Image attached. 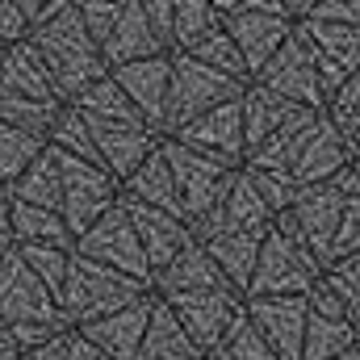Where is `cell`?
<instances>
[{
  "mask_svg": "<svg viewBox=\"0 0 360 360\" xmlns=\"http://www.w3.org/2000/svg\"><path fill=\"white\" fill-rule=\"evenodd\" d=\"M17 8H21V17L30 21V25H38V21H46V17H55L59 8H68L72 0H13Z\"/></svg>",
  "mask_w": 360,
  "mask_h": 360,
  "instance_id": "bcb514c9",
  "label": "cell"
},
{
  "mask_svg": "<svg viewBox=\"0 0 360 360\" xmlns=\"http://www.w3.org/2000/svg\"><path fill=\"white\" fill-rule=\"evenodd\" d=\"M139 360H205V352L184 335V327L176 323V314L168 310V302H151V319L139 344Z\"/></svg>",
  "mask_w": 360,
  "mask_h": 360,
  "instance_id": "484cf974",
  "label": "cell"
},
{
  "mask_svg": "<svg viewBox=\"0 0 360 360\" xmlns=\"http://www.w3.org/2000/svg\"><path fill=\"white\" fill-rule=\"evenodd\" d=\"M8 248H13V243H0V260H4V252H8Z\"/></svg>",
  "mask_w": 360,
  "mask_h": 360,
  "instance_id": "9f6ffc18",
  "label": "cell"
},
{
  "mask_svg": "<svg viewBox=\"0 0 360 360\" xmlns=\"http://www.w3.org/2000/svg\"><path fill=\"white\" fill-rule=\"evenodd\" d=\"M314 4H319V0H285V13H289L293 21H302V17L314 13Z\"/></svg>",
  "mask_w": 360,
  "mask_h": 360,
  "instance_id": "681fc988",
  "label": "cell"
},
{
  "mask_svg": "<svg viewBox=\"0 0 360 360\" xmlns=\"http://www.w3.org/2000/svg\"><path fill=\"white\" fill-rule=\"evenodd\" d=\"M17 356H25V348L17 344V335L0 323V360H17Z\"/></svg>",
  "mask_w": 360,
  "mask_h": 360,
  "instance_id": "c3c4849f",
  "label": "cell"
},
{
  "mask_svg": "<svg viewBox=\"0 0 360 360\" xmlns=\"http://www.w3.org/2000/svg\"><path fill=\"white\" fill-rule=\"evenodd\" d=\"M180 55H188V59H197L201 68H214V72H222V76H231V80H243V84H248V68H243V59H239L235 42L226 38V30L205 34L201 42H193V46H188V51H180Z\"/></svg>",
  "mask_w": 360,
  "mask_h": 360,
  "instance_id": "e575fe53",
  "label": "cell"
},
{
  "mask_svg": "<svg viewBox=\"0 0 360 360\" xmlns=\"http://www.w3.org/2000/svg\"><path fill=\"white\" fill-rule=\"evenodd\" d=\"M331 360H360V340H356V344H352V348H344L340 356H331Z\"/></svg>",
  "mask_w": 360,
  "mask_h": 360,
  "instance_id": "db71d44e",
  "label": "cell"
},
{
  "mask_svg": "<svg viewBox=\"0 0 360 360\" xmlns=\"http://www.w3.org/2000/svg\"><path fill=\"white\" fill-rule=\"evenodd\" d=\"M168 76H172V51L134 59L122 68H109V80L126 92V101L139 109V117L164 139V109H168Z\"/></svg>",
  "mask_w": 360,
  "mask_h": 360,
  "instance_id": "2e32d148",
  "label": "cell"
},
{
  "mask_svg": "<svg viewBox=\"0 0 360 360\" xmlns=\"http://www.w3.org/2000/svg\"><path fill=\"white\" fill-rule=\"evenodd\" d=\"M272 226V210L264 205V197L256 193V184L248 180V172L239 168L222 201L193 226V239H210V235H264Z\"/></svg>",
  "mask_w": 360,
  "mask_h": 360,
  "instance_id": "4fadbf2b",
  "label": "cell"
},
{
  "mask_svg": "<svg viewBox=\"0 0 360 360\" xmlns=\"http://www.w3.org/2000/svg\"><path fill=\"white\" fill-rule=\"evenodd\" d=\"M55 155H59V218L68 222V231L76 239L122 197V184L101 164H84L76 155H63V151H55Z\"/></svg>",
  "mask_w": 360,
  "mask_h": 360,
  "instance_id": "9c48e42d",
  "label": "cell"
},
{
  "mask_svg": "<svg viewBox=\"0 0 360 360\" xmlns=\"http://www.w3.org/2000/svg\"><path fill=\"white\" fill-rule=\"evenodd\" d=\"M168 139H176V143L193 147V151H205V155H214V160H222V164H231V168H243L248 147H243L239 96H235V101H222V105H214V109H205V113H197L193 122H184L176 134H168Z\"/></svg>",
  "mask_w": 360,
  "mask_h": 360,
  "instance_id": "9a60e30c",
  "label": "cell"
},
{
  "mask_svg": "<svg viewBox=\"0 0 360 360\" xmlns=\"http://www.w3.org/2000/svg\"><path fill=\"white\" fill-rule=\"evenodd\" d=\"M8 231H13V248H68L72 252V231L59 218V210H42V205H21L8 201Z\"/></svg>",
  "mask_w": 360,
  "mask_h": 360,
  "instance_id": "4316f807",
  "label": "cell"
},
{
  "mask_svg": "<svg viewBox=\"0 0 360 360\" xmlns=\"http://www.w3.org/2000/svg\"><path fill=\"white\" fill-rule=\"evenodd\" d=\"M117 201H122L126 214H130V226H134V235H139V248H143V256H147L151 276L160 269H168L184 243H193V231H188L184 218L168 214V210H155V205H143V201H130V197H117Z\"/></svg>",
  "mask_w": 360,
  "mask_h": 360,
  "instance_id": "e0dca14e",
  "label": "cell"
},
{
  "mask_svg": "<svg viewBox=\"0 0 360 360\" xmlns=\"http://www.w3.org/2000/svg\"><path fill=\"white\" fill-rule=\"evenodd\" d=\"M323 113H327L340 130H348V126L360 117V68L340 84V89L331 92V96H327V109H323Z\"/></svg>",
  "mask_w": 360,
  "mask_h": 360,
  "instance_id": "b9f144b4",
  "label": "cell"
},
{
  "mask_svg": "<svg viewBox=\"0 0 360 360\" xmlns=\"http://www.w3.org/2000/svg\"><path fill=\"white\" fill-rule=\"evenodd\" d=\"M46 147H55L63 155H76L84 164H101V155L92 147V134H89V126H84V117H80L76 105H59V113H55V122L46 130Z\"/></svg>",
  "mask_w": 360,
  "mask_h": 360,
  "instance_id": "4dcf8cb0",
  "label": "cell"
},
{
  "mask_svg": "<svg viewBox=\"0 0 360 360\" xmlns=\"http://www.w3.org/2000/svg\"><path fill=\"white\" fill-rule=\"evenodd\" d=\"M122 197H130V201H143V205H155V210H168V214H176L180 218V201H176V184H172V172H168V164H164V155H160V147L130 172V176L122 180Z\"/></svg>",
  "mask_w": 360,
  "mask_h": 360,
  "instance_id": "f1b7e54d",
  "label": "cell"
},
{
  "mask_svg": "<svg viewBox=\"0 0 360 360\" xmlns=\"http://www.w3.org/2000/svg\"><path fill=\"white\" fill-rule=\"evenodd\" d=\"M297 34L306 38L314 68H319V80H323V92L331 96L360 68V25H335V21H310L306 17V21H297Z\"/></svg>",
  "mask_w": 360,
  "mask_h": 360,
  "instance_id": "5bb4252c",
  "label": "cell"
},
{
  "mask_svg": "<svg viewBox=\"0 0 360 360\" xmlns=\"http://www.w3.org/2000/svg\"><path fill=\"white\" fill-rule=\"evenodd\" d=\"M17 360H30V356H17Z\"/></svg>",
  "mask_w": 360,
  "mask_h": 360,
  "instance_id": "6f0895ef",
  "label": "cell"
},
{
  "mask_svg": "<svg viewBox=\"0 0 360 360\" xmlns=\"http://www.w3.org/2000/svg\"><path fill=\"white\" fill-rule=\"evenodd\" d=\"M306 21V17H302ZM310 21H335V25H360V0H319Z\"/></svg>",
  "mask_w": 360,
  "mask_h": 360,
  "instance_id": "ee69618b",
  "label": "cell"
},
{
  "mask_svg": "<svg viewBox=\"0 0 360 360\" xmlns=\"http://www.w3.org/2000/svg\"><path fill=\"white\" fill-rule=\"evenodd\" d=\"M160 155H164V164H168V172H172V184H176L180 218H184L188 231H193V226L222 201L226 184H231V176H235L239 168H231V164H222V160H214V155H205V151H193V147H184L176 139H160Z\"/></svg>",
  "mask_w": 360,
  "mask_h": 360,
  "instance_id": "8992f818",
  "label": "cell"
},
{
  "mask_svg": "<svg viewBox=\"0 0 360 360\" xmlns=\"http://www.w3.org/2000/svg\"><path fill=\"white\" fill-rule=\"evenodd\" d=\"M222 30L226 38L235 42L243 68H248V80L276 55V46L293 34V17H272V13H231L222 17Z\"/></svg>",
  "mask_w": 360,
  "mask_h": 360,
  "instance_id": "44dd1931",
  "label": "cell"
},
{
  "mask_svg": "<svg viewBox=\"0 0 360 360\" xmlns=\"http://www.w3.org/2000/svg\"><path fill=\"white\" fill-rule=\"evenodd\" d=\"M76 8H80V17H84L89 34L101 42V38L109 34V25L117 21V13L126 8V0H76Z\"/></svg>",
  "mask_w": 360,
  "mask_h": 360,
  "instance_id": "7bdbcfd3",
  "label": "cell"
},
{
  "mask_svg": "<svg viewBox=\"0 0 360 360\" xmlns=\"http://www.w3.org/2000/svg\"><path fill=\"white\" fill-rule=\"evenodd\" d=\"M160 302H168V310L176 314V323L184 327V335H188L201 352H210V348L226 335V327L243 314V293H239L235 285L168 293V297H160Z\"/></svg>",
  "mask_w": 360,
  "mask_h": 360,
  "instance_id": "8fae6325",
  "label": "cell"
},
{
  "mask_svg": "<svg viewBox=\"0 0 360 360\" xmlns=\"http://www.w3.org/2000/svg\"><path fill=\"white\" fill-rule=\"evenodd\" d=\"M0 84L17 96H30V101H42V105H63L59 92L51 84V72L46 63L38 59V51L30 46V38L13 42V46H0Z\"/></svg>",
  "mask_w": 360,
  "mask_h": 360,
  "instance_id": "603a6c76",
  "label": "cell"
},
{
  "mask_svg": "<svg viewBox=\"0 0 360 360\" xmlns=\"http://www.w3.org/2000/svg\"><path fill=\"white\" fill-rule=\"evenodd\" d=\"M25 356H30V360H105L89 340L76 331V327H68V331L51 335L46 344H38V348H34V352H25Z\"/></svg>",
  "mask_w": 360,
  "mask_h": 360,
  "instance_id": "ab89813d",
  "label": "cell"
},
{
  "mask_svg": "<svg viewBox=\"0 0 360 360\" xmlns=\"http://www.w3.org/2000/svg\"><path fill=\"white\" fill-rule=\"evenodd\" d=\"M17 256L25 260V269L34 272L59 302V289H63V276H68V264H72V252L68 248H17Z\"/></svg>",
  "mask_w": 360,
  "mask_h": 360,
  "instance_id": "74e56055",
  "label": "cell"
},
{
  "mask_svg": "<svg viewBox=\"0 0 360 360\" xmlns=\"http://www.w3.org/2000/svg\"><path fill=\"white\" fill-rule=\"evenodd\" d=\"M147 293H155L147 281L126 276L117 269H105V264L72 252V264H68L63 289H59V310H63L68 327H84L92 319H105V314H113V310L147 297Z\"/></svg>",
  "mask_w": 360,
  "mask_h": 360,
  "instance_id": "277c9868",
  "label": "cell"
},
{
  "mask_svg": "<svg viewBox=\"0 0 360 360\" xmlns=\"http://www.w3.org/2000/svg\"><path fill=\"white\" fill-rule=\"evenodd\" d=\"M72 252L84 256V260H96V264H105V269H117V272H126V276H139V281L151 285L147 256H143V248H139V235H134L130 214H126L122 201H113L92 226H84V231L76 235Z\"/></svg>",
  "mask_w": 360,
  "mask_h": 360,
  "instance_id": "30bf717a",
  "label": "cell"
},
{
  "mask_svg": "<svg viewBox=\"0 0 360 360\" xmlns=\"http://www.w3.org/2000/svg\"><path fill=\"white\" fill-rule=\"evenodd\" d=\"M8 201L21 205H42V210H59V155L55 147H42L17 176L4 184Z\"/></svg>",
  "mask_w": 360,
  "mask_h": 360,
  "instance_id": "83f0119b",
  "label": "cell"
},
{
  "mask_svg": "<svg viewBox=\"0 0 360 360\" xmlns=\"http://www.w3.org/2000/svg\"><path fill=\"white\" fill-rule=\"evenodd\" d=\"M348 164H352V147H348L344 130H340L327 113H319V122H314V130L306 134V143H302V151H297L289 176H293V184H319V180L340 176Z\"/></svg>",
  "mask_w": 360,
  "mask_h": 360,
  "instance_id": "7402d4cb",
  "label": "cell"
},
{
  "mask_svg": "<svg viewBox=\"0 0 360 360\" xmlns=\"http://www.w3.org/2000/svg\"><path fill=\"white\" fill-rule=\"evenodd\" d=\"M297 109H302V105H293V101L276 96V92H269L264 84H256V80H248V84H243V92H239L243 147H248V151H252V147H260L272 130H281V126H285ZM243 160H248V155H243Z\"/></svg>",
  "mask_w": 360,
  "mask_h": 360,
  "instance_id": "d4e9b609",
  "label": "cell"
},
{
  "mask_svg": "<svg viewBox=\"0 0 360 360\" xmlns=\"http://www.w3.org/2000/svg\"><path fill=\"white\" fill-rule=\"evenodd\" d=\"M252 80L276 92V96H285V101H293V105L327 109V92H323V80H319V68H314V55H310L306 38L297 34V21H293V34L276 46V55Z\"/></svg>",
  "mask_w": 360,
  "mask_h": 360,
  "instance_id": "7c38bea8",
  "label": "cell"
},
{
  "mask_svg": "<svg viewBox=\"0 0 360 360\" xmlns=\"http://www.w3.org/2000/svg\"><path fill=\"white\" fill-rule=\"evenodd\" d=\"M243 172H248V180L256 184V193L264 197V205L272 210V218H276L281 210H289V201H293L297 188H302V184H293L289 172H260V168H243Z\"/></svg>",
  "mask_w": 360,
  "mask_h": 360,
  "instance_id": "60d3db41",
  "label": "cell"
},
{
  "mask_svg": "<svg viewBox=\"0 0 360 360\" xmlns=\"http://www.w3.org/2000/svg\"><path fill=\"white\" fill-rule=\"evenodd\" d=\"M243 92V80H231L214 68H201L197 59L172 51V76H168V109H164V139L176 134L184 122H193L197 113L235 101Z\"/></svg>",
  "mask_w": 360,
  "mask_h": 360,
  "instance_id": "ba28073f",
  "label": "cell"
},
{
  "mask_svg": "<svg viewBox=\"0 0 360 360\" xmlns=\"http://www.w3.org/2000/svg\"><path fill=\"white\" fill-rule=\"evenodd\" d=\"M348 176H352V164L331 180L302 184L297 197L289 201V210H281V218L293 226V235L306 243V252H310L319 264L331 260V239H335V226H340V214H344Z\"/></svg>",
  "mask_w": 360,
  "mask_h": 360,
  "instance_id": "52a82bcc",
  "label": "cell"
},
{
  "mask_svg": "<svg viewBox=\"0 0 360 360\" xmlns=\"http://www.w3.org/2000/svg\"><path fill=\"white\" fill-rule=\"evenodd\" d=\"M344 139H348V147H352V155H356V151H360V117L344 130Z\"/></svg>",
  "mask_w": 360,
  "mask_h": 360,
  "instance_id": "f5cc1de1",
  "label": "cell"
},
{
  "mask_svg": "<svg viewBox=\"0 0 360 360\" xmlns=\"http://www.w3.org/2000/svg\"><path fill=\"white\" fill-rule=\"evenodd\" d=\"M352 176L360 180V151H356V155H352Z\"/></svg>",
  "mask_w": 360,
  "mask_h": 360,
  "instance_id": "11a10c76",
  "label": "cell"
},
{
  "mask_svg": "<svg viewBox=\"0 0 360 360\" xmlns=\"http://www.w3.org/2000/svg\"><path fill=\"white\" fill-rule=\"evenodd\" d=\"M0 243H13V231H8V197L0 188Z\"/></svg>",
  "mask_w": 360,
  "mask_h": 360,
  "instance_id": "f907efd6",
  "label": "cell"
},
{
  "mask_svg": "<svg viewBox=\"0 0 360 360\" xmlns=\"http://www.w3.org/2000/svg\"><path fill=\"white\" fill-rule=\"evenodd\" d=\"M248 319L264 335L276 360L302 356V331H306V297H243Z\"/></svg>",
  "mask_w": 360,
  "mask_h": 360,
  "instance_id": "ac0fdd59",
  "label": "cell"
},
{
  "mask_svg": "<svg viewBox=\"0 0 360 360\" xmlns=\"http://www.w3.org/2000/svg\"><path fill=\"white\" fill-rule=\"evenodd\" d=\"M205 360H276L269 344H264V335L256 331V323L248 319V310L226 327V335L205 352Z\"/></svg>",
  "mask_w": 360,
  "mask_h": 360,
  "instance_id": "1f68e13d",
  "label": "cell"
},
{
  "mask_svg": "<svg viewBox=\"0 0 360 360\" xmlns=\"http://www.w3.org/2000/svg\"><path fill=\"white\" fill-rule=\"evenodd\" d=\"M30 34V21L21 17V8L13 0H0V46H13Z\"/></svg>",
  "mask_w": 360,
  "mask_h": 360,
  "instance_id": "f6af8a7d",
  "label": "cell"
},
{
  "mask_svg": "<svg viewBox=\"0 0 360 360\" xmlns=\"http://www.w3.org/2000/svg\"><path fill=\"white\" fill-rule=\"evenodd\" d=\"M214 30H222V17L210 8V0H172V51H188Z\"/></svg>",
  "mask_w": 360,
  "mask_h": 360,
  "instance_id": "d6a6232c",
  "label": "cell"
},
{
  "mask_svg": "<svg viewBox=\"0 0 360 360\" xmlns=\"http://www.w3.org/2000/svg\"><path fill=\"white\" fill-rule=\"evenodd\" d=\"M168 51H172L168 38L151 25L143 0H126L117 21L101 38V55H105L109 68H122V63H134V59H151V55H168Z\"/></svg>",
  "mask_w": 360,
  "mask_h": 360,
  "instance_id": "d6986e66",
  "label": "cell"
},
{
  "mask_svg": "<svg viewBox=\"0 0 360 360\" xmlns=\"http://www.w3.org/2000/svg\"><path fill=\"white\" fill-rule=\"evenodd\" d=\"M0 323L17 335V344L25 352H34L51 335L68 331V319H63L55 293L25 269L17 248H8L0 260Z\"/></svg>",
  "mask_w": 360,
  "mask_h": 360,
  "instance_id": "3957f363",
  "label": "cell"
},
{
  "mask_svg": "<svg viewBox=\"0 0 360 360\" xmlns=\"http://www.w3.org/2000/svg\"><path fill=\"white\" fill-rule=\"evenodd\" d=\"M42 147H46V139H38V134H30V130H17V126H4V122H0V188L17 176Z\"/></svg>",
  "mask_w": 360,
  "mask_h": 360,
  "instance_id": "8d00e7d4",
  "label": "cell"
},
{
  "mask_svg": "<svg viewBox=\"0 0 360 360\" xmlns=\"http://www.w3.org/2000/svg\"><path fill=\"white\" fill-rule=\"evenodd\" d=\"M352 252H360V180L356 176H348L344 214H340V226H335V239H331V260L352 256Z\"/></svg>",
  "mask_w": 360,
  "mask_h": 360,
  "instance_id": "f35d334b",
  "label": "cell"
},
{
  "mask_svg": "<svg viewBox=\"0 0 360 360\" xmlns=\"http://www.w3.org/2000/svg\"><path fill=\"white\" fill-rule=\"evenodd\" d=\"M218 285H231L222 269L210 260V252L193 239V243H184L176 252V260L168 264V269H160L151 276V289H155V297H168V293H188V289H218Z\"/></svg>",
  "mask_w": 360,
  "mask_h": 360,
  "instance_id": "cb8c5ba5",
  "label": "cell"
},
{
  "mask_svg": "<svg viewBox=\"0 0 360 360\" xmlns=\"http://www.w3.org/2000/svg\"><path fill=\"white\" fill-rule=\"evenodd\" d=\"M323 264L306 252V243L293 235V226L276 214L256 252V269L248 276L243 297H306V289L319 281Z\"/></svg>",
  "mask_w": 360,
  "mask_h": 360,
  "instance_id": "5b68a950",
  "label": "cell"
},
{
  "mask_svg": "<svg viewBox=\"0 0 360 360\" xmlns=\"http://www.w3.org/2000/svg\"><path fill=\"white\" fill-rule=\"evenodd\" d=\"M25 38H30V46L38 51V59L46 63L51 84H55V92H59L63 105L76 101L84 89H92L96 80L109 76V63H105V55H101V42L89 34V25H84L76 0H72L68 8H59L55 17L30 25Z\"/></svg>",
  "mask_w": 360,
  "mask_h": 360,
  "instance_id": "7a4b0ae2",
  "label": "cell"
},
{
  "mask_svg": "<svg viewBox=\"0 0 360 360\" xmlns=\"http://www.w3.org/2000/svg\"><path fill=\"white\" fill-rule=\"evenodd\" d=\"M235 13H272V17H289V13H285V0H243Z\"/></svg>",
  "mask_w": 360,
  "mask_h": 360,
  "instance_id": "7dc6e473",
  "label": "cell"
},
{
  "mask_svg": "<svg viewBox=\"0 0 360 360\" xmlns=\"http://www.w3.org/2000/svg\"><path fill=\"white\" fill-rule=\"evenodd\" d=\"M323 281L335 289V297L344 302L348 323L360 331V252L340 256V260H327V264H323Z\"/></svg>",
  "mask_w": 360,
  "mask_h": 360,
  "instance_id": "d590c367",
  "label": "cell"
},
{
  "mask_svg": "<svg viewBox=\"0 0 360 360\" xmlns=\"http://www.w3.org/2000/svg\"><path fill=\"white\" fill-rule=\"evenodd\" d=\"M55 113H59V105H42V101L17 96V92H8L0 84V122H4V126H17V130H30V134L46 139Z\"/></svg>",
  "mask_w": 360,
  "mask_h": 360,
  "instance_id": "836d02e7",
  "label": "cell"
},
{
  "mask_svg": "<svg viewBox=\"0 0 360 360\" xmlns=\"http://www.w3.org/2000/svg\"><path fill=\"white\" fill-rule=\"evenodd\" d=\"M151 302L155 293L105 314V319H92L84 327H76L92 348L105 360H139V344H143V331H147V319H151Z\"/></svg>",
  "mask_w": 360,
  "mask_h": 360,
  "instance_id": "ffe728a7",
  "label": "cell"
},
{
  "mask_svg": "<svg viewBox=\"0 0 360 360\" xmlns=\"http://www.w3.org/2000/svg\"><path fill=\"white\" fill-rule=\"evenodd\" d=\"M239 4H243V0H210V8H214L218 17H231V13H235Z\"/></svg>",
  "mask_w": 360,
  "mask_h": 360,
  "instance_id": "816d5d0a",
  "label": "cell"
},
{
  "mask_svg": "<svg viewBox=\"0 0 360 360\" xmlns=\"http://www.w3.org/2000/svg\"><path fill=\"white\" fill-rule=\"evenodd\" d=\"M360 331L348 319H331V314H314L306 310V331H302V356L297 360H331L344 348H352Z\"/></svg>",
  "mask_w": 360,
  "mask_h": 360,
  "instance_id": "f546056e",
  "label": "cell"
},
{
  "mask_svg": "<svg viewBox=\"0 0 360 360\" xmlns=\"http://www.w3.org/2000/svg\"><path fill=\"white\" fill-rule=\"evenodd\" d=\"M68 105L80 109V117H84V126H89V134H92V147L101 155V168L117 184L160 147V134L139 117V109L126 101V92L117 89L109 76L96 80L92 89H84Z\"/></svg>",
  "mask_w": 360,
  "mask_h": 360,
  "instance_id": "6da1fadb",
  "label": "cell"
}]
</instances>
